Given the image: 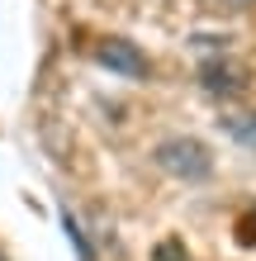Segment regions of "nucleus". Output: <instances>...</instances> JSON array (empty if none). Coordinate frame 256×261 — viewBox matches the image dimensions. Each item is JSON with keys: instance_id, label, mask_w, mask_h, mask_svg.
Masks as SVG:
<instances>
[{"instance_id": "nucleus-1", "label": "nucleus", "mask_w": 256, "mask_h": 261, "mask_svg": "<svg viewBox=\"0 0 256 261\" xmlns=\"http://www.w3.org/2000/svg\"><path fill=\"white\" fill-rule=\"evenodd\" d=\"M152 162L157 171H166L171 180H185V186H200V180L214 176V152H209L200 138L190 133H171L152 147Z\"/></svg>"}, {"instance_id": "nucleus-2", "label": "nucleus", "mask_w": 256, "mask_h": 261, "mask_svg": "<svg viewBox=\"0 0 256 261\" xmlns=\"http://www.w3.org/2000/svg\"><path fill=\"white\" fill-rule=\"evenodd\" d=\"M95 57L109 71H119V76H128V81H138V76H147V57L138 53V43H128V38H104L100 48H95Z\"/></svg>"}, {"instance_id": "nucleus-3", "label": "nucleus", "mask_w": 256, "mask_h": 261, "mask_svg": "<svg viewBox=\"0 0 256 261\" xmlns=\"http://www.w3.org/2000/svg\"><path fill=\"white\" fill-rule=\"evenodd\" d=\"M200 76H204V86H209V90H242V86H247V81H242L247 71H242V67H233V62H209Z\"/></svg>"}, {"instance_id": "nucleus-4", "label": "nucleus", "mask_w": 256, "mask_h": 261, "mask_svg": "<svg viewBox=\"0 0 256 261\" xmlns=\"http://www.w3.org/2000/svg\"><path fill=\"white\" fill-rule=\"evenodd\" d=\"M223 128H228L242 147L256 152V114H228V119H223Z\"/></svg>"}, {"instance_id": "nucleus-5", "label": "nucleus", "mask_w": 256, "mask_h": 261, "mask_svg": "<svg viewBox=\"0 0 256 261\" xmlns=\"http://www.w3.org/2000/svg\"><path fill=\"white\" fill-rule=\"evenodd\" d=\"M214 5H218V10H251L256 0H214Z\"/></svg>"}]
</instances>
